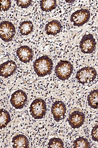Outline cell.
I'll list each match as a JSON object with an SVG mask.
<instances>
[{"instance_id": "cell-24", "label": "cell", "mask_w": 98, "mask_h": 148, "mask_svg": "<svg viewBox=\"0 0 98 148\" xmlns=\"http://www.w3.org/2000/svg\"><path fill=\"white\" fill-rule=\"evenodd\" d=\"M75 0H74V1H68V0H66L65 1H66L67 3H73V2L75 1Z\"/></svg>"}, {"instance_id": "cell-4", "label": "cell", "mask_w": 98, "mask_h": 148, "mask_svg": "<svg viewBox=\"0 0 98 148\" xmlns=\"http://www.w3.org/2000/svg\"><path fill=\"white\" fill-rule=\"evenodd\" d=\"M30 109L31 115L35 119H43L47 111L46 102L41 98L36 99L34 101Z\"/></svg>"}, {"instance_id": "cell-20", "label": "cell", "mask_w": 98, "mask_h": 148, "mask_svg": "<svg viewBox=\"0 0 98 148\" xmlns=\"http://www.w3.org/2000/svg\"><path fill=\"white\" fill-rule=\"evenodd\" d=\"M48 146V148H62L64 146V143L60 138H53L50 140Z\"/></svg>"}, {"instance_id": "cell-23", "label": "cell", "mask_w": 98, "mask_h": 148, "mask_svg": "<svg viewBox=\"0 0 98 148\" xmlns=\"http://www.w3.org/2000/svg\"><path fill=\"white\" fill-rule=\"evenodd\" d=\"M92 138L95 141H98V128L97 124L93 128L92 131Z\"/></svg>"}, {"instance_id": "cell-12", "label": "cell", "mask_w": 98, "mask_h": 148, "mask_svg": "<svg viewBox=\"0 0 98 148\" xmlns=\"http://www.w3.org/2000/svg\"><path fill=\"white\" fill-rule=\"evenodd\" d=\"M85 116L83 113L79 111H74L69 116V124L74 129L80 128L84 123Z\"/></svg>"}, {"instance_id": "cell-21", "label": "cell", "mask_w": 98, "mask_h": 148, "mask_svg": "<svg viewBox=\"0 0 98 148\" xmlns=\"http://www.w3.org/2000/svg\"><path fill=\"white\" fill-rule=\"evenodd\" d=\"M11 3L10 1H0V11H8L11 7Z\"/></svg>"}, {"instance_id": "cell-6", "label": "cell", "mask_w": 98, "mask_h": 148, "mask_svg": "<svg viewBox=\"0 0 98 148\" xmlns=\"http://www.w3.org/2000/svg\"><path fill=\"white\" fill-rule=\"evenodd\" d=\"M97 42L92 34H85L80 43V47L84 53H92L96 49Z\"/></svg>"}, {"instance_id": "cell-2", "label": "cell", "mask_w": 98, "mask_h": 148, "mask_svg": "<svg viewBox=\"0 0 98 148\" xmlns=\"http://www.w3.org/2000/svg\"><path fill=\"white\" fill-rule=\"evenodd\" d=\"M73 66L69 61L60 60L55 68V73L58 78L65 81L68 79L73 73Z\"/></svg>"}, {"instance_id": "cell-17", "label": "cell", "mask_w": 98, "mask_h": 148, "mask_svg": "<svg viewBox=\"0 0 98 148\" xmlns=\"http://www.w3.org/2000/svg\"><path fill=\"white\" fill-rule=\"evenodd\" d=\"M40 6L42 10L46 12H49L55 9L57 7L56 1H41Z\"/></svg>"}, {"instance_id": "cell-7", "label": "cell", "mask_w": 98, "mask_h": 148, "mask_svg": "<svg viewBox=\"0 0 98 148\" xmlns=\"http://www.w3.org/2000/svg\"><path fill=\"white\" fill-rule=\"evenodd\" d=\"M90 17V13L87 9L82 8L72 14L70 21L75 26L80 27L87 23Z\"/></svg>"}, {"instance_id": "cell-19", "label": "cell", "mask_w": 98, "mask_h": 148, "mask_svg": "<svg viewBox=\"0 0 98 148\" xmlns=\"http://www.w3.org/2000/svg\"><path fill=\"white\" fill-rule=\"evenodd\" d=\"M74 148H90V143L86 138L80 137L74 142Z\"/></svg>"}, {"instance_id": "cell-14", "label": "cell", "mask_w": 98, "mask_h": 148, "mask_svg": "<svg viewBox=\"0 0 98 148\" xmlns=\"http://www.w3.org/2000/svg\"><path fill=\"white\" fill-rule=\"evenodd\" d=\"M12 143L15 148H29V142L26 137L23 135H18L14 137Z\"/></svg>"}, {"instance_id": "cell-5", "label": "cell", "mask_w": 98, "mask_h": 148, "mask_svg": "<svg viewBox=\"0 0 98 148\" xmlns=\"http://www.w3.org/2000/svg\"><path fill=\"white\" fill-rule=\"evenodd\" d=\"M16 33L15 28L12 23L4 21L0 23V38L6 42L12 40Z\"/></svg>"}, {"instance_id": "cell-1", "label": "cell", "mask_w": 98, "mask_h": 148, "mask_svg": "<svg viewBox=\"0 0 98 148\" xmlns=\"http://www.w3.org/2000/svg\"><path fill=\"white\" fill-rule=\"evenodd\" d=\"M53 65L52 60L48 56H43L35 61L34 68L39 77H44L51 74Z\"/></svg>"}, {"instance_id": "cell-15", "label": "cell", "mask_w": 98, "mask_h": 148, "mask_svg": "<svg viewBox=\"0 0 98 148\" xmlns=\"http://www.w3.org/2000/svg\"><path fill=\"white\" fill-rule=\"evenodd\" d=\"M34 29L33 24L30 21H23L20 23L19 27L20 34L22 36H27L31 34Z\"/></svg>"}, {"instance_id": "cell-8", "label": "cell", "mask_w": 98, "mask_h": 148, "mask_svg": "<svg viewBox=\"0 0 98 148\" xmlns=\"http://www.w3.org/2000/svg\"><path fill=\"white\" fill-rule=\"evenodd\" d=\"M27 96L24 91L18 90L11 95L10 102L12 106L16 109H21L26 104Z\"/></svg>"}, {"instance_id": "cell-9", "label": "cell", "mask_w": 98, "mask_h": 148, "mask_svg": "<svg viewBox=\"0 0 98 148\" xmlns=\"http://www.w3.org/2000/svg\"><path fill=\"white\" fill-rule=\"evenodd\" d=\"M16 54L20 62L26 64L31 62L34 56L33 50L27 46H21L18 48Z\"/></svg>"}, {"instance_id": "cell-3", "label": "cell", "mask_w": 98, "mask_h": 148, "mask_svg": "<svg viewBox=\"0 0 98 148\" xmlns=\"http://www.w3.org/2000/svg\"><path fill=\"white\" fill-rule=\"evenodd\" d=\"M97 75V72L94 68L85 67L77 72L76 78L78 83L84 84L93 82L96 78Z\"/></svg>"}, {"instance_id": "cell-18", "label": "cell", "mask_w": 98, "mask_h": 148, "mask_svg": "<svg viewBox=\"0 0 98 148\" xmlns=\"http://www.w3.org/2000/svg\"><path fill=\"white\" fill-rule=\"evenodd\" d=\"M98 91L97 90L91 91L88 96V105L94 109L98 108Z\"/></svg>"}, {"instance_id": "cell-11", "label": "cell", "mask_w": 98, "mask_h": 148, "mask_svg": "<svg viewBox=\"0 0 98 148\" xmlns=\"http://www.w3.org/2000/svg\"><path fill=\"white\" fill-rule=\"evenodd\" d=\"M17 66L13 60H8L0 65V76L8 78L15 73Z\"/></svg>"}, {"instance_id": "cell-13", "label": "cell", "mask_w": 98, "mask_h": 148, "mask_svg": "<svg viewBox=\"0 0 98 148\" xmlns=\"http://www.w3.org/2000/svg\"><path fill=\"white\" fill-rule=\"evenodd\" d=\"M62 27V26L59 21L53 20L48 22L46 25L45 30L48 36L51 35L55 36L59 33Z\"/></svg>"}, {"instance_id": "cell-10", "label": "cell", "mask_w": 98, "mask_h": 148, "mask_svg": "<svg viewBox=\"0 0 98 148\" xmlns=\"http://www.w3.org/2000/svg\"><path fill=\"white\" fill-rule=\"evenodd\" d=\"M66 111V106L61 101H56L51 108V112L53 115L54 118L57 122L64 118Z\"/></svg>"}, {"instance_id": "cell-22", "label": "cell", "mask_w": 98, "mask_h": 148, "mask_svg": "<svg viewBox=\"0 0 98 148\" xmlns=\"http://www.w3.org/2000/svg\"><path fill=\"white\" fill-rule=\"evenodd\" d=\"M17 5L22 8H27L31 5L32 1H16Z\"/></svg>"}, {"instance_id": "cell-16", "label": "cell", "mask_w": 98, "mask_h": 148, "mask_svg": "<svg viewBox=\"0 0 98 148\" xmlns=\"http://www.w3.org/2000/svg\"><path fill=\"white\" fill-rule=\"evenodd\" d=\"M11 121V117L9 112L5 109H0V129L6 127Z\"/></svg>"}]
</instances>
